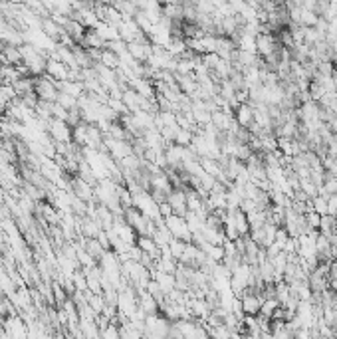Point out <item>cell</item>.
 Segmentation results:
<instances>
[{"mask_svg":"<svg viewBox=\"0 0 337 339\" xmlns=\"http://www.w3.org/2000/svg\"><path fill=\"white\" fill-rule=\"evenodd\" d=\"M236 121H238V125L240 127H250L252 123H254V109H252V105L250 103H240L238 107H236V117H234Z\"/></svg>","mask_w":337,"mask_h":339,"instance_id":"obj_4","label":"cell"},{"mask_svg":"<svg viewBox=\"0 0 337 339\" xmlns=\"http://www.w3.org/2000/svg\"><path fill=\"white\" fill-rule=\"evenodd\" d=\"M319 220H321V214L315 212L314 208H310V210L306 212V222L312 226V228H319Z\"/></svg>","mask_w":337,"mask_h":339,"instance_id":"obj_9","label":"cell"},{"mask_svg":"<svg viewBox=\"0 0 337 339\" xmlns=\"http://www.w3.org/2000/svg\"><path fill=\"white\" fill-rule=\"evenodd\" d=\"M280 306V302L276 299V297H266L264 302H262V306H260V312L258 314H262V316L266 317H272V314H274V310Z\"/></svg>","mask_w":337,"mask_h":339,"instance_id":"obj_5","label":"cell"},{"mask_svg":"<svg viewBox=\"0 0 337 339\" xmlns=\"http://www.w3.org/2000/svg\"><path fill=\"white\" fill-rule=\"evenodd\" d=\"M34 91H36V95H38L40 101H48V103L58 101V93H60L58 91V84L48 82V80H38L34 84Z\"/></svg>","mask_w":337,"mask_h":339,"instance_id":"obj_1","label":"cell"},{"mask_svg":"<svg viewBox=\"0 0 337 339\" xmlns=\"http://www.w3.org/2000/svg\"><path fill=\"white\" fill-rule=\"evenodd\" d=\"M66 308H67V312L71 314V310H69V308H71V304H69V302H66ZM73 321H76V314H73V316H69V323H71V325H73Z\"/></svg>","mask_w":337,"mask_h":339,"instance_id":"obj_11","label":"cell"},{"mask_svg":"<svg viewBox=\"0 0 337 339\" xmlns=\"http://www.w3.org/2000/svg\"><path fill=\"white\" fill-rule=\"evenodd\" d=\"M50 133H52V137H54L58 143H69V141H71L69 127L66 125V121H62V119H56V121L50 123Z\"/></svg>","mask_w":337,"mask_h":339,"instance_id":"obj_3","label":"cell"},{"mask_svg":"<svg viewBox=\"0 0 337 339\" xmlns=\"http://www.w3.org/2000/svg\"><path fill=\"white\" fill-rule=\"evenodd\" d=\"M254 48H256V54H260L262 58H268V56H272L278 48H280V44L276 42V38L272 36V34H258L256 38H254Z\"/></svg>","mask_w":337,"mask_h":339,"instance_id":"obj_2","label":"cell"},{"mask_svg":"<svg viewBox=\"0 0 337 339\" xmlns=\"http://www.w3.org/2000/svg\"><path fill=\"white\" fill-rule=\"evenodd\" d=\"M335 260H337V258H335Z\"/></svg>","mask_w":337,"mask_h":339,"instance_id":"obj_12","label":"cell"},{"mask_svg":"<svg viewBox=\"0 0 337 339\" xmlns=\"http://www.w3.org/2000/svg\"><path fill=\"white\" fill-rule=\"evenodd\" d=\"M299 189L312 199V197H315V195H319L317 193V186H315V182L310 179V177H306V179H299Z\"/></svg>","mask_w":337,"mask_h":339,"instance_id":"obj_7","label":"cell"},{"mask_svg":"<svg viewBox=\"0 0 337 339\" xmlns=\"http://www.w3.org/2000/svg\"><path fill=\"white\" fill-rule=\"evenodd\" d=\"M6 60H8V62H12V64L20 62V60H22L20 50H16V48H6Z\"/></svg>","mask_w":337,"mask_h":339,"instance_id":"obj_10","label":"cell"},{"mask_svg":"<svg viewBox=\"0 0 337 339\" xmlns=\"http://www.w3.org/2000/svg\"><path fill=\"white\" fill-rule=\"evenodd\" d=\"M101 62L105 64V68H109V69H113V68H119V58L113 54V52H103L101 54Z\"/></svg>","mask_w":337,"mask_h":339,"instance_id":"obj_8","label":"cell"},{"mask_svg":"<svg viewBox=\"0 0 337 339\" xmlns=\"http://www.w3.org/2000/svg\"><path fill=\"white\" fill-rule=\"evenodd\" d=\"M312 201V206H314L315 212H319V214H327V197H323V195H315L310 199Z\"/></svg>","mask_w":337,"mask_h":339,"instance_id":"obj_6","label":"cell"}]
</instances>
